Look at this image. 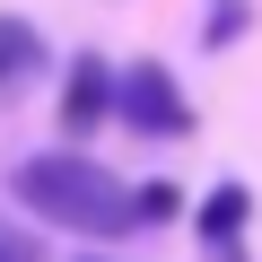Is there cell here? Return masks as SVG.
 <instances>
[{
	"label": "cell",
	"instance_id": "2",
	"mask_svg": "<svg viewBox=\"0 0 262 262\" xmlns=\"http://www.w3.org/2000/svg\"><path fill=\"white\" fill-rule=\"evenodd\" d=\"M114 105L140 122V131H192V105H184V88L158 70V61H140V70H122L114 79Z\"/></svg>",
	"mask_w": 262,
	"mask_h": 262
},
{
	"label": "cell",
	"instance_id": "3",
	"mask_svg": "<svg viewBox=\"0 0 262 262\" xmlns=\"http://www.w3.org/2000/svg\"><path fill=\"white\" fill-rule=\"evenodd\" d=\"M105 105H114V70H105V61H79L70 88H61V131H70V140H88V131L105 122Z\"/></svg>",
	"mask_w": 262,
	"mask_h": 262
},
{
	"label": "cell",
	"instance_id": "8",
	"mask_svg": "<svg viewBox=\"0 0 262 262\" xmlns=\"http://www.w3.org/2000/svg\"><path fill=\"white\" fill-rule=\"evenodd\" d=\"M210 262H245V253H236V245H210Z\"/></svg>",
	"mask_w": 262,
	"mask_h": 262
},
{
	"label": "cell",
	"instance_id": "6",
	"mask_svg": "<svg viewBox=\"0 0 262 262\" xmlns=\"http://www.w3.org/2000/svg\"><path fill=\"white\" fill-rule=\"evenodd\" d=\"M131 219H175V184H140L131 192Z\"/></svg>",
	"mask_w": 262,
	"mask_h": 262
},
{
	"label": "cell",
	"instance_id": "1",
	"mask_svg": "<svg viewBox=\"0 0 262 262\" xmlns=\"http://www.w3.org/2000/svg\"><path fill=\"white\" fill-rule=\"evenodd\" d=\"M18 201L53 227H79V236H122V227H140L131 219V192L88 166V158H27L18 166Z\"/></svg>",
	"mask_w": 262,
	"mask_h": 262
},
{
	"label": "cell",
	"instance_id": "7",
	"mask_svg": "<svg viewBox=\"0 0 262 262\" xmlns=\"http://www.w3.org/2000/svg\"><path fill=\"white\" fill-rule=\"evenodd\" d=\"M0 262H44V253H35V245H27L18 227H0Z\"/></svg>",
	"mask_w": 262,
	"mask_h": 262
},
{
	"label": "cell",
	"instance_id": "4",
	"mask_svg": "<svg viewBox=\"0 0 262 262\" xmlns=\"http://www.w3.org/2000/svg\"><path fill=\"white\" fill-rule=\"evenodd\" d=\"M35 61H44V35H35L27 18H0V88H27Z\"/></svg>",
	"mask_w": 262,
	"mask_h": 262
},
{
	"label": "cell",
	"instance_id": "5",
	"mask_svg": "<svg viewBox=\"0 0 262 262\" xmlns=\"http://www.w3.org/2000/svg\"><path fill=\"white\" fill-rule=\"evenodd\" d=\"M245 210H253V192H245V184H219V192L201 201V236H210V245H236Z\"/></svg>",
	"mask_w": 262,
	"mask_h": 262
}]
</instances>
